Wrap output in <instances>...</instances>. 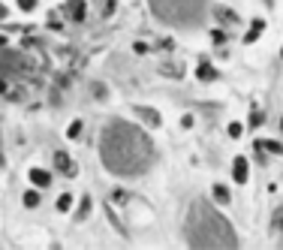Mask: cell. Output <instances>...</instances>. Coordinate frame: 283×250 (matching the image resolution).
<instances>
[{
  "mask_svg": "<svg viewBox=\"0 0 283 250\" xmlns=\"http://www.w3.org/2000/svg\"><path fill=\"white\" fill-rule=\"evenodd\" d=\"M99 160L112 175L136 178L154 166L157 148L142 127L130 121H109L99 133Z\"/></svg>",
  "mask_w": 283,
  "mask_h": 250,
  "instance_id": "obj_1",
  "label": "cell"
},
{
  "mask_svg": "<svg viewBox=\"0 0 283 250\" xmlns=\"http://www.w3.org/2000/svg\"><path fill=\"white\" fill-rule=\"evenodd\" d=\"M184 238L193 247H238V235L229 226V220L208 202V199H193L184 220Z\"/></svg>",
  "mask_w": 283,
  "mask_h": 250,
  "instance_id": "obj_2",
  "label": "cell"
},
{
  "mask_svg": "<svg viewBox=\"0 0 283 250\" xmlns=\"http://www.w3.org/2000/svg\"><path fill=\"white\" fill-rule=\"evenodd\" d=\"M154 18L178 31H196L208 21V0H148Z\"/></svg>",
  "mask_w": 283,
  "mask_h": 250,
  "instance_id": "obj_3",
  "label": "cell"
},
{
  "mask_svg": "<svg viewBox=\"0 0 283 250\" xmlns=\"http://www.w3.org/2000/svg\"><path fill=\"white\" fill-rule=\"evenodd\" d=\"M55 169L72 178V175H75V160L66 154V151H55Z\"/></svg>",
  "mask_w": 283,
  "mask_h": 250,
  "instance_id": "obj_4",
  "label": "cell"
},
{
  "mask_svg": "<svg viewBox=\"0 0 283 250\" xmlns=\"http://www.w3.org/2000/svg\"><path fill=\"white\" fill-rule=\"evenodd\" d=\"M28 178H31V184L36 190H42V187H48V184H52V175H48L45 169H31V172H28Z\"/></svg>",
  "mask_w": 283,
  "mask_h": 250,
  "instance_id": "obj_5",
  "label": "cell"
},
{
  "mask_svg": "<svg viewBox=\"0 0 283 250\" xmlns=\"http://www.w3.org/2000/svg\"><path fill=\"white\" fill-rule=\"evenodd\" d=\"M69 15H72L75 21L85 18V6H82V0H69Z\"/></svg>",
  "mask_w": 283,
  "mask_h": 250,
  "instance_id": "obj_6",
  "label": "cell"
},
{
  "mask_svg": "<svg viewBox=\"0 0 283 250\" xmlns=\"http://www.w3.org/2000/svg\"><path fill=\"white\" fill-rule=\"evenodd\" d=\"M21 202H24L28 208H36V205H39V190H36V187H33V190H28V193L21 196Z\"/></svg>",
  "mask_w": 283,
  "mask_h": 250,
  "instance_id": "obj_7",
  "label": "cell"
},
{
  "mask_svg": "<svg viewBox=\"0 0 283 250\" xmlns=\"http://www.w3.org/2000/svg\"><path fill=\"white\" fill-rule=\"evenodd\" d=\"M235 178H238V181L247 178V163H244V160H235Z\"/></svg>",
  "mask_w": 283,
  "mask_h": 250,
  "instance_id": "obj_8",
  "label": "cell"
},
{
  "mask_svg": "<svg viewBox=\"0 0 283 250\" xmlns=\"http://www.w3.org/2000/svg\"><path fill=\"white\" fill-rule=\"evenodd\" d=\"M274 235H277V244H283V211L274 217Z\"/></svg>",
  "mask_w": 283,
  "mask_h": 250,
  "instance_id": "obj_9",
  "label": "cell"
},
{
  "mask_svg": "<svg viewBox=\"0 0 283 250\" xmlns=\"http://www.w3.org/2000/svg\"><path fill=\"white\" fill-rule=\"evenodd\" d=\"M66 136H69V139H79V136H82V121H72V124L66 127Z\"/></svg>",
  "mask_w": 283,
  "mask_h": 250,
  "instance_id": "obj_10",
  "label": "cell"
},
{
  "mask_svg": "<svg viewBox=\"0 0 283 250\" xmlns=\"http://www.w3.org/2000/svg\"><path fill=\"white\" fill-rule=\"evenodd\" d=\"M72 208V196L69 193H63L61 199H58V211H69Z\"/></svg>",
  "mask_w": 283,
  "mask_h": 250,
  "instance_id": "obj_11",
  "label": "cell"
},
{
  "mask_svg": "<svg viewBox=\"0 0 283 250\" xmlns=\"http://www.w3.org/2000/svg\"><path fill=\"white\" fill-rule=\"evenodd\" d=\"M139 115H142V118H148V121H151V124H160L157 112H151V109H139Z\"/></svg>",
  "mask_w": 283,
  "mask_h": 250,
  "instance_id": "obj_12",
  "label": "cell"
},
{
  "mask_svg": "<svg viewBox=\"0 0 283 250\" xmlns=\"http://www.w3.org/2000/svg\"><path fill=\"white\" fill-rule=\"evenodd\" d=\"M88 208H91V199H82V208H79V217H85V214H88Z\"/></svg>",
  "mask_w": 283,
  "mask_h": 250,
  "instance_id": "obj_13",
  "label": "cell"
},
{
  "mask_svg": "<svg viewBox=\"0 0 283 250\" xmlns=\"http://www.w3.org/2000/svg\"><path fill=\"white\" fill-rule=\"evenodd\" d=\"M33 3H36V0H18V6H21V9H33Z\"/></svg>",
  "mask_w": 283,
  "mask_h": 250,
  "instance_id": "obj_14",
  "label": "cell"
}]
</instances>
